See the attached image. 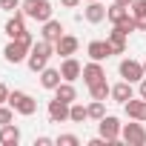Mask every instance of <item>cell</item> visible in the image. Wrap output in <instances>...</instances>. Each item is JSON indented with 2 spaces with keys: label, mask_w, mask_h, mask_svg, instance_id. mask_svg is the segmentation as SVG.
Listing matches in <instances>:
<instances>
[{
  "label": "cell",
  "mask_w": 146,
  "mask_h": 146,
  "mask_svg": "<svg viewBox=\"0 0 146 146\" xmlns=\"http://www.w3.org/2000/svg\"><path fill=\"white\" fill-rule=\"evenodd\" d=\"M83 83L86 86H95V83H100V80H106V69L100 66V60H92V63H86L83 66Z\"/></svg>",
  "instance_id": "ba28073f"
},
{
  "label": "cell",
  "mask_w": 146,
  "mask_h": 146,
  "mask_svg": "<svg viewBox=\"0 0 146 146\" xmlns=\"http://www.w3.org/2000/svg\"><path fill=\"white\" fill-rule=\"evenodd\" d=\"M60 75H63V80H69V83H75V80L83 75V66L75 60V54H72V57H63V63H60Z\"/></svg>",
  "instance_id": "7c38bea8"
},
{
  "label": "cell",
  "mask_w": 146,
  "mask_h": 146,
  "mask_svg": "<svg viewBox=\"0 0 146 146\" xmlns=\"http://www.w3.org/2000/svg\"><path fill=\"white\" fill-rule=\"evenodd\" d=\"M3 57L9 60V63H23L26 57H29V46L23 43V40H9L6 43V49H3Z\"/></svg>",
  "instance_id": "52a82bcc"
},
{
  "label": "cell",
  "mask_w": 146,
  "mask_h": 146,
  "mask_svg": "<svg viewBox=\"0 0 146 146\" xmlns=\"http://www.w3.org/2000/svg\"><path fill=\"white\" fill-rule=\"evenodd\" d=\"M120 140L129 143V146H146V126H143V120L123 123V129H120Z\"/></svg>",
  "instance_id": "277c9868"
},
{
  "label": "cell",
  "mask_w": 146,
  "mask_h": 146,
  "mask_svg": "<svg viewBox=\"0 0 146 146\" xmlns=\"http://www.w3.org/2000/svg\"><path fill=\"white\" fill-rule=\"evenodd\" d=\"M52 54H54V43H49V40H43V37H40V40L29 49L26 63H29V69H32V72H43Z\"/></svg>",
  "instance_id": "6da1fadb"
},
{
  "label": "cell",
  "mask_w": 146,
  "mask_h": 146,
  "mask_svg": "<svg viewBox=\"0 0 146 146\" xmlns=\"http://www.w3.org/2000/svg\"><path fill=\"white\" fill-rule=\"evenodd\" d=\"M0 143H3V146H17V143H20V129H17L15 123L0 126Z\"/></svg>",
  "instance_id": "d6986e66"
},
{
  "label": "cell",
  "mask_w": 146,
  "mask_h": 146,
  "mask_svg": "<svg viewBox=\"0 0 146 146\" xmlns=\"http://www.w3.org/2000/svg\"><path fill=\"white\" fill-rule=\"evenodd\" d=\"M78 49H80V40H78L75 35H63V37L54 43V54H60V57H72V54H78Z\"/></svg>",
  "instance_id": "9c48e42d"
},
{
  "label": "cell",
  "mask_w": 146,
  "mask_h": 146,
  "mask_svg": "<svg viewBox=\"0 0 146 146\" xmlns=\"http://www.w3.org/2000/svg\"><path fill=\"white\" fill-rule=\"evenodd\" d=\"M126 37H129V35H126V32H120L117 26L109 32V37H106V40L112 43V52H115V54H123V52H126Z\"/></svg>",
  "instance_id": "ffe728a7"
},
{
  "label": "cell",
  "mask_w": 146,
  "mask_h": 146,
  "mask_svg": "<svg viewBox=\"0 0 146 146\" xmlns=\"http://www.w3.org/2000/svg\"><path fill=\"white\" fill-rule=\"evenodd\" d=\"M54 98H57V100H63V103H75V100H78V89L72 86L69 80H63V83L54 89Z\"/></svg>",
  "instance_id": "44dd1931"
},
{
  "label": "cell",
  "mask_w": 146,
  "mask_h": 146,
  "mask_svg": "<svg viewBox=\"0 0 146 146\" xmlns=\"http://www.w3.org/2000/svg\"><path fill=\"white\" fill-rule=\"evenodd\" d=\"M126 17H129V9H126V6H120V3H112V6L106 9V20H109L112 26H117V23H120V20H126Z\"/></svg>",
  "instance_id": "7402d4cb"
},
{
  "label": "cell",
  "mask_w": 146,
  "mask_h": 146,
  "mask_svg": "<svg viewBox=\"0 0 146 146\" xmlns=\"http://www.w3.org/2000/svg\"><path fill=\"white\" fill-rule=\"evenodd\" d=\"M63 35H66V32H63V23H60V20H54V17H52V20H46V23H43V29H40V37H43V40H49V43H57Z\"/></svg>",
  "instance_id": "5bb4252c"
},
{
  "label": "cell",
  "mask_w": 146,
  "mask_h": 146,
  "mask_svg": "<svg viewBox=\"0 0 146 146\" xmlns=\"http://www.w3.org/2000/svg\"><path fill=\"white\" fill-rule=\"evenodd\" d=\"M117 72H120V78H123V80H129V83H140V80L146 78V75H143V63H140V60H132V57L120 60Z\"/></svg>",
  "instance_id": "8992f818"
},
{
  "label": "cell",
  "mask_w": 146,
  "mask_h": 146,
  "mask_svg": "<svg viewBox=\"0 0 146 146\" xmlns=\"http://www.w3.org/2000/svg\"><path fill=\"white\" fill-rule=\"evenodd\" d=\"M17 115H23V117H32L35 112H37V100L32 98V95H26V92H20V89H15V92H9V100H6Z\"/></svg>",
  "instance_id": "3957f363"
},
{
  "label": "cell",
  "mask_w": 146,
  "mask_h": 146,
  "mask_svg": "<svg viewBox=\"0 0 146 146\" xmlns=\"http://www.w3.org/2000/svg\"><path fill=\"white\" fill-rule=\"evenodd\" d=\"M3 32L9 35V40H15V37H20V35L26 32V15H23V12H15V17H9V20H6V26H3Z\"/></svg>",
  "instance_id": "4fadbf2b"
},
{
  "label": "cell",
  "mask_w": 146,
  "mask_h": 146,
  "mask_svg": "<svg viewBox=\"0 0 146 146\" xmlns=\"http://www.w3.org/2000/svg\"><path fill=\"white\" fill-rule=\"evenodd\" d=\"M83 17L89 23H103L106 20V6L100 0H92V3H86V9H83Z\"/></svg>",
  "instance_id": "e0dca14e"
},
{
  "label": "cell",
  "mask_w": 146,
  "mask_h": 146,
  "mask_svg": "<svg viewBox=\"0 0 146 146\" xmlns=\"http://www.w3.org/2000/svg\"><path fill=\"white\" fill-rule=\"evenodd\" d=\"M129 98H135V89H132V83H129V80H120V83H115V86H112V100H115V103H120V106H123Z\"/></svg>",
  "instance_id": "ac0fdd59"
},
{
  "label": "cell",
  "mask_w": 146,
  "mask_h": 146,
  "mask_svg": "<svg viewBox=\"0 0 146 146\" xmlns=\"http://www.w3.org/2000/svg\"><path fill=\"white\" fill-rule=\"evenodd\" d=\"M54 143L57 146H80V137L78 135H60V137H54Z\"/></svg>",
  "instance_id": "4316f807"
},
{
  "label": "cell",
  "mask_w": 146,
  "mask_h": 146,
  "mask_svg": "<svg viewBox=\"0 0 146 146\" xmlns=\"http://www.w3.org/2000/svg\"><path fill=\"white\" fill-rule=\"evenodd\" d=\"M69 106L72 103H63V100H49V120L52 123H66L69 120Z\"/></svg>",
  "instance_id": "9a60e30c"
},
{
  "label": "cell",
  "mask_w": 146,
  "mask_h": 146,
  "mask_svg": "<svg viewBox=\"0 0 146 146\" xmlns=\"http://www.w3.org/2000/svg\"><path fill=\"white\" fill-rule=\"evenodd\" d=\"M86 54H89L92 60H100V63H103V60L112 57L115 52H112V43H109V40H92V43L86 46Z\"/></svg>",
  "instance_id": "30bf717a"
},
{
  "label": "cell",
  "mask_w": 146,
  "mask_h": 146,
  "mask_svg": "<svg viewBox=\"0 0 146 146\" xmlns=\"http://www.w3.org/2000/svg\"><path fill=\"white\" fill-rule=\"evenodd\" d=\"M20 3L23 0H0V9L3 12H15V9H20Z\"/></svg>",
  "instance_id": "83f0119b"
},
{
  "label": "cell",
  "mask_w": 146,
  "mask_h": 146,
  "mask_svg": "<svg viewBox=\"0 0 146 146\" xmlns=\"http://www.w3.org/2000/svg\"><path fill=\"white\" fill-rule=\"evenodd\" d=\"M60 3H63V6H66V9H75V6H78V3H80V0H60Z\"/></svg>",
  "instance_id": "1f68e13d"
},
{
  "label": "cell",
  "mask_w": 146,
  "mask_h": 146,
  "mask_svg": "<svg viewBox=\"0 0 146 146\" xmlns=\"http://www.w3.org/2000/svg\"><path fill=\"white\" fill-rule=\"evenodd\" d=\"M69 120H72V123H83V120H89V109H86L83 103L75 100V103L69 106Z\"/></svg>",
  "instance_id": "603a6c76"
},
{
  "label": "cell",
  "mask_w": 146,
  "mask_h": 146,
  "mask_svg": "<svg viewBox=\"0 0 146 146\" xmlns=\"http://www.w3.org/2000/svg\"><path fill=\"white\" fill-rule=\"evenodd\" d=\"M143 75H146V60H143Z\"/></svg>",
  "instance_id": "836d02e7"
},
{
  "label": "cell",
  "mask_w": 146,
  "mask_h": 146,
  "mask_svg": "<svg viewBox=\"0 0 146 146\" xmlns=\"http://www.w3.org/2000/svg\"><path fill=\"white\" fill-rule=\"evenodd\" d=\"M123 112L129 115V120H143L146 123V100L137 95V100L135 98H129L126 103H123Z\"/></svg>",
  "instance_id": "8fae6325"
},
{
  "label": "cell",
  "mask_w": 146,
  "mask_h": 146,
  "mask_svg": "<svg viewBox=\"0 0 146 146\" xmlns=\"http://www.w3.org/2000/svg\"><path fill=\"white\" fill-rule=\"evenodd\" d=\"M120 129H123V123H120L115 115H106L103 120H98V132H100V135H103V137H106L112 146L120 140Z\"/></svg>",
  "instance_id": "5b68a950"
},
{
  "label": "cell",
  "mask_w": 146,
  "mask_h": 146,
  "mask_svg": "<svg viewBox=\"0 0 146 146\" xmlns=\"http://www.w3.org/2000/svg\"><path fill=\"white\" fill-rule=\"evenodd\" d=\"M115 3H120V6H126V9H129V6L135 3V0H115Z\"/></svg>",
  "instance_id": "d6a6232c"
},
{
  "label": "cell",
  "mask_w": 146,
  "mask_h": 146,
  "mask_svg": "<svg viewBox=\"0 0 146 146\" xmlns=\"http://www.w3.org/2000/svg\"><path fill=\"white\" fill-rule=\"evenodd\" d=\"M86 109H89V120H103L106 117V100H92Z\"/></svg>",
  "instance_id": "d4e9b609"
},
{
  "label": "cell",
  "mask_w": 146,
  "mask_h": 146,
  "mask_svg": "<svg viewBox=\"0 0 146 146\" xmlns=\"http://www.w3.org/2000/svg\"><path fill=\"white\" fill-rule=\"evenodd\" d=\"M15 115H17V112H15L9 103H6V106L0 103V126H6V123H15Z\"/></svg>",
  "instance_id": "484cf974"
},
{
  "label": "cell",
  "mask_w": 146,
  "mask_h": 146,
  "mask_svg": "<svg viewBox=\"0 0 146 146\" xmlns=\"http://www.w3.org/2000/svg\"><path fill=\"white\" fill-rule=\"evenodd\" d=\"M6 100H9V86L0 83V103H6Z\"/></svg>",
  "instance_id": "f546056e"
},
{
  "label": "cell",
  "mask_w": 146,
  "mask_h": 146,
  "mask_svg": "<svg viewBox=\"0 0 146 146\" xmlns=\"http://www.w3.org/2000/svg\"><path fill=\"white\" fill-rule=\"evenodd\" d=\"M86 3H92V0H86Z\"/></svg>",
  "instance_id": "e575fe53"
},
{
  "label": "cell",
  "mask_w": 146,
  "mask_h": 146,
  "mask_svg": "<svg viewBox=\"0 0 146 146\" xmlns=\"http://www.w3.org/2000/svg\"><path fill=\"white\" fill-rule=\"evenodd\" d=\"M89 95H92V100H106V98H112V86L106 80H100V83L89 86Z\"/></svg>",
  "instance_id": "cb8c5ba5"
},
{
  "label": "cell",
  "mask_w": 146,
  "mask_h": 146,
  "mask_svg": "<svg viewBox=\"0 0 146 146\" xmlns=\"http://www.w3.org/2000/svg\"><path fill=\"white\" fill-rule=\"evenodd\" d=\"M20 12H23L26 17L37 20V23H46V20H52L54 6L49 3V0H23V3H20Z\"/></svg>",
  "instance_id": "7a4b0ae2"
},
{
  "label": "cell",
  "mask_w": 146,
  "mask_h": 146,
  "mask_svg": "<svg viewBox=\"0 0 146 146\" xmlns=\"http://www.w3.org/2000/svg\"><path fill=\"white\" fill-rule=\"evenodd\" d=\"M49 143H54V140H52V137H46V135L35 137V146H49Z\"/></svg>",
  "instance_id": "f1b7e54d"
},
{
  "label": "cell",
  "mask_w": 146,
  "mask_h": 146,
  "mask_svg": "<svg viewBox=\"0 0 146 146\" xmlns=\"http://www.w3.org/2000/svg\"><path fill=\"white\" fill-rule=\"evenodd\" d=\"M60 83H63V75H60V69H49V66H46V69L40 72V86H43V89L54 92Z\"/></svg>",
  "instance_id": "2e32d148"
},
{
  "label": "cell",
  "mask_w": 146,
  "mask_h": 146,
  "mask_svg": "<svg viewBox=\"0 0 146 146\" xmlns=\"http://www.w3.org/2000/svg\"><path fill=\"white\" fill-rule=\"evenodd\" d=\"M137 95H140V98H143V100H146V78H143V80H140V83H137Z\"/></svg>",
  "instance_id": "4dcf8cb0"
}]
</instances>
